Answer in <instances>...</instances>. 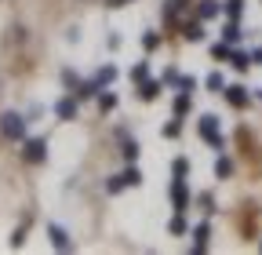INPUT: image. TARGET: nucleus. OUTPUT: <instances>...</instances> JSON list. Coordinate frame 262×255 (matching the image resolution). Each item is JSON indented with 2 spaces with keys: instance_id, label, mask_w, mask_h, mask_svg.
<instances>
[{
  "instance_id": "1",
  "label": "nucleus",
  "mask_w": 262,
  "mask_h": 255,
  "mask_svg": "<svg viewBox=\"0 0 262 255\" xmlns=\"http://www.w3.org/2000/svg\"><path fill=\"white\" fill-rule=\"evenodd\" d=\"M0 132H4V139L26 142V120H22V113H4V117H0Z\"/></svg>"
},
{
  "instance_id": "2",
  "label": "nucleus",
  "mask_w": 262,
  "mask_h": 255,
  "mask_svg": "<svg viewBox=\"0 0 262 255\" xmlns=\"http://www.w3.org/2000/svg\"><path fill=\"white\" fill-rule=\"evenodd\" d=\"M22 157L29 164H40L44 157H48V142L44 139H26V146H22Z\"/></svg>"
},
{
  "instance_id": "3",
  "label": "nucleus",
  "mask_w": 262,
  "mask_h": 255,
  "mask_svg": "<svg viewBox=\"0 0 262 255\" xmlns=\"http://www.w3.org/2000/svg\"><path fill=\"white\" fill-rule=\"evenodd\" d=\"M201 135L215 146V150H222V135H219V117H211V113H204L201 117Z\"/></svg>"
},
{
  "instance_id": "4",
  "label": "nucleus",
  "mask_w": 262,
  "mask_h": 255,
  "mask_svg": "<svg viewBox=\"0 0 262 255\" xmlns=\"http://www.w3.org/2000/svg\"><path fill=\"white\" fill-rule=\"evenodd\" d=\"M171 204H175V211H186V204H189V189H186L182 179L171 182Z\"/></svg>"
},
{
  "instance_id": "5",
  "label": "nucleus",
  "mask_w": 262,
  "mask_h": 255,
  "mask_svg": "<svg viewBox=\"0 0 262 255\" xmlns=\"http://www.w3.org/2000/svg\"><path fill=\"white\" fill-rule=\"evenodd\" d=\"M48 237H51V244H55L58 251H70V248H73V244H70V233H66L62 226H55V222L48 226Z\"/></svg>"
},
{
  "instance_id": "6",
  "label": "nucleus",
  "mask_w": 262,
  "mask_h": 255,
  "mask_svg": "<svg viewBox=\"0 0 262 255\" xmlns=\"http://www.w3.org/2000/svg\"><path fill=\"white\" fill-rule=\"evenodd\" d=\"M55 113H58L62 120H73V117H77V95H73V99H58V102H55Z\"/></svg>"
},
{
  "instance_id": "7",
  "label": "nucleus",
  "mask_w": 262,
  "mask_h": 255,
  "mask_svg": "<svg viewBox=\"0 0 262 255\" xmlns=\"http://www.w3.org/2000/svg\"><path fill=\"white\" fill-rule=\"evenodd\" d=\"M222 95H226V99L233 102V106H248V88H241V84H229Z\"/></svg>"
},
{
  "instance_id": "8",
  "label": "nucleus",
  "mask_w": 262,
  "mask_h": 255,
  "mask_svg": "<svg viewBox=\"0 0 262 255\" xmlns=\"http://www.w3.org/2000/svg\"><path fill=\"white\" fill-rule=\"evenodd\" d=\"M139 95H142L146 102H153L157 95H160V80H149V77H146V80H142V88H139Z\"/></svg>"
},
{
  "instance_id": "9",
  "label": "nucleus",
  "mask_w": 262,
  "mask_h": 255,
  "mask_svg": "<svg viewBox=\"0 0 262 255\" xmlns=\"http://www.w3.org/2000/svg\"><path fill=\"white\" fill-rule=\"evenodd\" d=\"M204 248H208V222H201L193 230V251H204Z\"/></svg>"
},
{
  "instance_id": "10",
  "label": "nucleus",
  "mask_w": 262,
  "mask_h": 255,
  "mask_svg": "<svg viewBox=\"0 0 262 255\" xmlns=\"http://www.w3.org/2000/svg\"><path fill=\"white\" fill-rule=\"evenodd\" d=\"M222 40H226V44H237V40H241V26H237V18H229V22H226Z\"/></svg>"
},
{
  "instance_id": "11",
  "label": "nucleus",
  "mask_w": 262,
  "mask_h": 255,
  "mask_svg": "<svg viewBox=\"0 0 262 255\" xmlns=\"http://www.w3.org/2000/svg\"><path fill=\"white\" fill-rule=\"evenodd\" d=\"M113 80H117V66H102V70L95 73V84H98V88H106V84H113Z\"/></svg>"
},
{
  "instance_id": "12",
  "label": "nucleus",
  "mask_w": 262,
  "mask_h": 255,
  "mask_svg": "<svg viewBox=\"0 0 262 255\" xmlns=\"http://www.w3.org/2000/svg\"><path fill=\"white\" fill-rule=\"evenodd\" d=\"M229 66H233V70H248L251 66V55H244V51H229Z\"/></svg>"
},
{
  "instance_id": "13",
  "label": "nucleus",
  "mask_w": 262,
  "mask_h": 255,
  "mask_svg": "<svg viewBox=\"0 0 262 255\" xmlns=\"http://www.w3.org/2000/svg\"><path fill=\"white\" fill-rule=\"evenodd\" d=\"M196 15H201V18H215V15H219V0H201Z\"/></svg>"
},
{
  "instance_id": "14",
  "label": "nucleus",
  "mask_w": 262,
  "mask_h": 255,
  "mask_svg": "<svg viewBox=\"0 0 262 255\" xmlns=\"http://www.w3.org/2000/svg\"><path fill=\"white\" fill-rule=\"evenodd\" d=\"M182 8H186V0H164V18H179Z\"/></svg>"
},
{
  "instance_id": "15",
  "label": "nucleus",
  "mask_w": 262,
  "mask_h": 255,
  "mask_svg": "<svg viewBox=\"0 0 262 255\" xmlns=\"http://www.w3.org/2000/svg\"><path fill=\"white\" fill-rule=\"evenodd\" d=\"M113 106H117V95H113V91H98V110L110 113Z\"/></svg>"
},
{
  "instance_id": "16",
  "label": "nucleus",
  "mask_w": 262,
  "mask_h": 255,
  "mask_svg": "<svg viewBox=\"0 0 262 255\" xmlns=\"http://www.w3.org/2000/svg\"><path fill=\"white\" fill-rule=\"evenodd\" d=\"M182 37H186V40H204V26H201V22H189Z\"/></svg>"
},
{
  "instance_id": "17",
  "label": "nucleus",
  "mask_w": 262,
  "mask_h": 255,
  "mask_svg": "<svg viewBox=\"0 0 262 255\" xmlns=\"http://www.w3.org/2000/svg\"><path fill=\"white\" fill-rule=\"evenodd\" d=\"M149 77V66H146V62H135V66H131V80H135V84H142Z\"/></svg>"
},
{
  "instance_id": "18",
  "label": "nucleus",
  "mask_w": 262,
  "mask_h": 255,
  "mask_svg": "<svg viewBox=\"0 0 262 255\" xmlns=\"http://www.w3.org/2000/svg\"><path fill=\"white\" fill-rule=\"evenodd\" d=\"M215 175L219 179H229V175H233V164H229L226 157H219V161H215Z\"/></svg>"
},
{
  "instance_id": "19",
  "label": "nucleus",
  "mask_w": 262,
  "mask_h": 255,
  "mask_svg": "<svg viewBox=\"0 0 262 255\" xmlns=\"http://www.w3.org/2000/svg\"><path fill=\"white\" fill-rule=\"evenodd\" d=\"M124 182H127V186H142V172H139L135 164H131V168L124 172Z\"/></svg>"
},
{
  "instance_id": "20",
  "label": "nucleus",
  "mask_w": 262,
  "mask_h": 255,
  "mask_svg": "<svg viewBox=\"0 0 262 255\" xmlns=\"http://www.w3.org/2000/svg\"><path fill=\"white\" fill-rule=\"evenodd\" d=\"M127 182H124V175H113V179H106V194H120Z\"/></svg>"
},
{
  "instance_id": "21",
  "label": "nucleus",
  "mask_w": 262,
  "mask_h": 255,
  "mask_svg": "<svg viewBox=\"0 0 262 255\" xmlns=\"http://www.w3.org/2000/svg\"><path fill=\"white\" fill-rule=\"evenodd\" d=\"M124 157H127V161H135V157H139V142L127 139V135H124Z\"/></svg>"
},
{
  "instance_id": "22",
  "label": "nucleus",
  "mask_w": 262,
  "mask_h": 255,
  "mask_svg": "<svg viewBox=\"0 0 262 255\" xmlns=\"http://www.w3.org/2000/svg\"><path fill=\"white\" fill-rule=\"evenodd\" d=\"M186 110H189V91H182L179 99H175V117H182Z\"/></svg>"
},
{
  "instance_id": "23",
  "label": "nucleus",
  "mask_w": 262,
  "mask_h": 255,
  "mask_svg": "<svg viewBox=\"0 0 262 255\" xmlns=\"http://www.w3.org/2000/svg\"><path fill=\"white\" fill-rule=\"evenodd\" d=\"M171 172H175V179H186V172H189V161H186V157H179V161L171 164Z\"/></svg>"
},
{
  "instance_id": "24",
  "label": "nucleus",
  "mask_w": 262,
  "mask_h": 255,
  "mask_svg": "<svg viewBox=\"0 0 262 255\" xmlns=\"http://www.w3.org/2000/svg\"><path fill=\"white\" fill-rule=\"evenodd\" d=\"M179 132H182V124H179V120H171V124H164V139H175Z\"/></svg>"
},
{
  "instance_id": "25",
  "label": "nucleus",
  "mask_w": 262,
  "mask_h": 255,
  "mask_svg": "<svg viewBox=\"0 0 262 255\" xmlns=\"http://www.w3.org/2000/svg\"><path fill=\"white\" fill-rule=\"evenodd\" d=\"M226 15L229 18H241V0H226Z\"/></svg>"
},
{
  "instance_id": "26",
  "label": "nucleus",
  "mask_w": 262,
  "mask_h": 255,
  "mask_svg": "<svg viewBox=\"0 0 262 255\" xmlns=\"http://www.w3.org/2000/svg\"><path fill=\"white\" fill-rule=\"evenodd\" d=\"M208 88H211V91H222V88H226L222 73H211V77H208Z\"/></svg>"
},
{
  "instance_id": "27",
  "label": "nucleus",
  "mask_w": 262,
  "mask_h": 255,
  "mask_svg": "<svg viewBox=\"0 0 262 255\" xmlns=\"http://www.w3.org/2000/svg\"><path fill=\"white\" fill-rule=\"evenodd\" d=\"M171 233H186V219H182V211L171 219Z\"/></svg>"
},
{
  "instance_id": "28",
  "label": "nucleus",
  "mask_w": 262,
  "mask_h": 255,
  "mask_svg": "<svg viewBox=\"0 0 262 255\" xmlns=\"http://www.w3.org/2000/svg\"><path fill=\"white\" fill-rule=\"evenodd\" d=\"M62 80H66V88H77L80 80H77V73L73 70H62Z\"/></svg>"
},
{
  "instance_id": "29",
  "label": "nucleus",
  "mask_w": 262,
  "mask_h": 255,
  "mask_svg": "<svg viewBox=\"0 0 262 255\" xmlns=\"http://www.w3.org/2000/svg\"><path fill=\"white\" fill-rule=\"evenodd\" d=\"M193 84H196L193 77H179V84H175V88H179V91H193Z\"/></svg>"
},
{
  "instance_id": "30",
  "label": "nucleus",
  "mask_w": 262,
  "mask_h": 255,
  "mask_svg": "<svg viewBox=\"0 0 262 255\" xmlns=\"http://www.w3.org/2000/svg\"><path fill=\"white\" fill-rule=\"evenodd\" d=\"M164 84H179V70L168 66V73H164Z\"/></svg>"
},
{
  "instance_id": "31",
  "label": "nucleus",
  "mask_w": 262,
  "mask_h": 255,
  "mask_svg": "<svg viewBox=\"0 0 262 255\" xmlns=\"http://www.w3.org/2000/svg\"><path fill=\"white\" fill-rule=\"evenodd\" d=\"M251 62H255V66H262V48H255V51H251Z\"/></svg>"
},
{
  "instance_id": "32",
  "label": "nucleus",
  "mask_w": 262,
  "mask_h": 255,
  "mask_svg": "<svg viewBox=\"0 0 262 255\" xmlns=\"http://www.w3.org/2000/svg\"><path fill=\"white\" fill-rule=\"evenodd\" d=\"M113 4H127V0H113Z\"/></svg>"
}]
</instances>
